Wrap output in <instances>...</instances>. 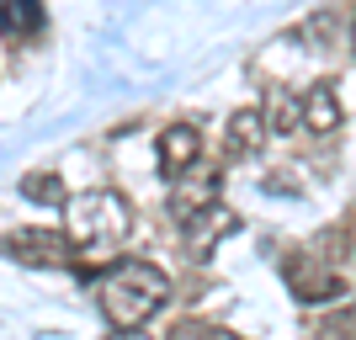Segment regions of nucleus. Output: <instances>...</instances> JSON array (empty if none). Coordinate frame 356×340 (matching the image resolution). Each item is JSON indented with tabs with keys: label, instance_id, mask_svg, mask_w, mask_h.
Listing matches in <instances>:
<instances>
[{
	"label": "nucleus",
	"instance_id": "nucleus-6",
	"mask_svg": "<svg viewBox=\"0 0 356 340\" xmlns=\"http://www.w3.org/2000/svg\"><path fill=\"white\" fill-rule=\"evenodd\" d=\"M298 303H325V298H346V277H335V266H309V261H293L287 266Z\"/></svg>",
	"mask_w": 356,
	"mask_h": 340
},
{
	"label": "nucleus",
	"instance_id": "nucleus-7",
	"mask_svg": "<svg viewBox=\"0 0 356 340\" xmlns=\"http://www.w3.org/2000/svg\"><path fill=\"white\" fill-rule=\"evenodd\" d=\"M197 160H202V133H197L192 122H176V128H165V133H160V170H165V176L192 170Z\"/></svg>",
	"mask_w": 356,
	"mask_h": 340
},
{
	"label": "nucleus",
	"instance_id": "nucleus-11",
	"mask_svg": "<svg viewBox=\"0 0 356 340\" xmlns=\"http://www.w3.org/2000/svg\"><path fill=\"white\" fill-rule=\"evenodd\" d=\"M22 192H27L32 202H64V181L54 176V170H38V176L22 181Z\"/></svg>",
	"mask_w": 356,
	"mask_h": 340
},
{
	"label": "nucleus",
	"instance_id": "nucleus-9",
	"mask_svg": "<svg viewBox=\"0 0 356 340\" xmlns=\"http://www.w3.org/2000/svg\"><path fill=\"white\" fill-rule=\"evenodd\" d=\"M298 122H303L309 133H335V128H341V102H335V86H330V80H319V86L298 102Z\"/></svg>",
	"mask_w": 356,
	"mask_h": 340
},
{
	"label": "nucleus",
	"instance_id": "nucleus-10",
	"mask_svg": "<svg viewBox=\"0 0 356 340\" xmlns=\"http://www.w3.org/2000/svg\"><path fill=\"white\" fill-rule=\"evenodd\" d=\"M43 27V6L38 0H0V32L6 38H32Z\"/></svg>",
	"mask_w": 356,
	"mask_h": 340
},
{
	"label": "nucleus",
	"instance_id": "nucleus-2",
	"mask_svg": "<svg viewBox=\"0 0 356 340\" xmlns=\"http://www.w3.org/2000/svg\"><path fill=\"white\" fill-rule=\"evenodd\" d=\"M64 207H70V239L80 255H106L134 234V207H128L122 192L96 186V192L64 197Z\"/></svg>",
	"mask_w": 356,
	"mask_h": 340
},
{
	"label": "nucleus",
	"instance_id": "nucleus-4",
	"mask_svg": "<svg viewBox=\"0 0 356 340\" xmlns=\"http://www.w3.org/2000/svg\"><path fill=\"white\" fill-rule=\"evenodd\" d=\"M239 229V213H229L223 202H208V207H197V213H186L181 218V234H186V250L202 261V255H213V245L218 239H229Z\"/></svg>",
	"mask_w": 356,
	"mask_h": 340
},
{
	"label": "nucleus",
	"instance_id": "nucleus-5",
	"mask_svg": "<svg viewBox=\"0 0 356 340\" xmlns=\"http://www.w3.org/2000/svg\"><path fill=\"white\" fill-rule=\"evenodd\" d=\"M218 170H202V165H192V170H181V176H170V218H186V213H197V207L218 202Z\"/></svg>",
	"mask_w": 356,
	"mask_h": 340
},
{
	"label": "nucleus",
	"instance_id": "nucleus-1",
	"mask_svg": "<svg viewBox=\"0 0 356 340\" xmlns=\"http://www.w3.org/2000/svg\"><path fill=\"white\" fill-rule=\"evenodd\" d=\"M165 298H170V277L154 261H122V266H112L96 282V303H102V319L112 330L149 325L165 309Z\"/></svg>",
	"mask_w": 356,
	"mask_h": 340
},
{
	"label": "nucleus",
	"instance_id": "nucleus-12",
	"mask_svg": "<svg viewBox=\"0 0 356 340\" xmlns=\"http://www.w3.org/2000/svg\"><path fill=\"white\" fill-rule=\"evenodd\" d=\"M170 340H239V335L223 330V325H208V319H181V325L170 330Z\"/></svg>",
	"mask_w": 356,
	"mask_h": 340
},
{
	"label": "nucleus",
	"instance_id": "nucleus-8",
	"mask_svg": "<svg viewBox=\"0 0 356 340\" xmlns=\"http://www.w3.org/2000/svg\"><path fill=\"white\" fill-rule=\"evenodd\" d=\"M266 112L261 106H245V112H234L229 118V133H223V154L229 160H245V154H255V149L266 144Z\"/></svg>",
	"mask_w": 356,
	"mask_h": 340
},
{
	"label": "nucleus",
	"instance_id": "nucleus-13",
	"mask_svg": "<svg viewBox=\"0 0 356 340\" xmlns=\"http://www.w3.org/2000/svg\"><path fill=\"white\" fill-rule=\"evenodd\" d=\"M293 122H298V102H293V96H271V118H266V128H277V133H293Z\"/></svg>",
	"mask_w": 356,
	"mask_h": 340
},
{
	"label": "nucleus",
	"instance_id": "nucleus-14",
	"mask_svg": "<svg viewBox=\"0 0 356 340\" xmlns=\"http://www.w3.org/2000/svg\"><path fill=\"white\" fill-rule=\"evenodd\" d=\"M325 340H351V309H341V325H325Z\"/></svg>",
	"mask_w": 356,
	"mask_h": 340
},
{
	"label": "nucleus",
	"instance_id": "nucleus-3",
	"mask_svg": "<svg viewBox=\"0 0 356 340\" xmlns=\"http://www.w3.org/2000/svg\"><path fill=\"white\" fill-rule=\"evenodd\" d=\"M0 255H11L22 266H74L80 261L74 239L59 229H16V234L0 239Z\"/></svg>",
	"mask_w": 356,
	"mask_h": 340
}]
</instances>
